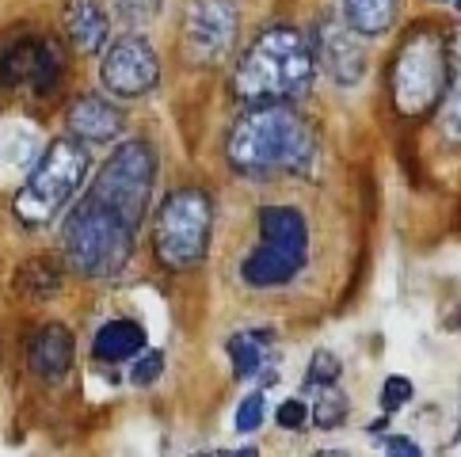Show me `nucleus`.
Listing matches in <instances>:
<instances>
[{"mask_svg": "<svg viewBox=\"0 0 461 457\" xmlns=\"http://www.w3.org/2000/svg\"><path fill=\"white\" fill-rule=\"evenodd\" d=\"M355 35L358 31L348 20H339V15H321V23H317L312 58H317V65L339 88H355L366 76V50L358 46Z\"/></svg>", "mask_w": 461, "mask_h": 457, "instance_id": "11", "label": "nucleus"}, {"mask_svg": "<svg viewBox=\"0 0 461 457\" xmlns=\"http://www.w3.org/2000/svg\"><path fill=\"white\" fill-rule=\"evenodd\" d=\"M438 130L442 138L461 141V31L447 39V92L438 100Z\"/></svg>", "mask_w": 461, "mask_h": 457, "instance_id": "19", "label": "nucleus"}, {"mask_svg": "<svg viewBox=\"0 0 461 457\" xmlns=\"http://www.w3.org/2000/svg\"><path fill=\"white\" fill-rule=\"evenodd\" d=\"M134 233L138 228L122 214L85 194L61 225V255L69 271L85 274V279H111L134 255Z\"/></svg>", "mask_w": 461, "mask_h": 457, "instance_id": "3", "label": "nucleus"}, {"mask_svg": "<svg viewBox=\"0 0 461 457\" xmlns=\"http://www.w3.org/2000/svg\"><path fill=\"white\" fill-rule=\"evenodd\" d=\"M15 290L27 293V298H54L61 290V267L46 255L27 259V264L15 271Z\"/></svg>", "mask_w": 461, "mask_h": 457, "instance_id": "21", "label": "nucleus"}, {"mask_svg": "<svg viewBox=\"0 0 461 457\" xmlns=\"http://www.w3.org/2000/svg\"><path fill=\"white\" fill-rule=\"evenodd\" d=\"M377 450L389 453V457H420V443H411L408 435H385L382 443H377Z\"/></svg>", "mask_w": 461, "mask_h": 457, "instance_id": "29", "label": "nucleus"}, {"mask_svg": "<svg viewBox=\"0 0 461 457\" xmlns=\"http://www.w3.org/2000/svg\"><path fill=\"white\" fill-rule=\"evenodd\" d=\"M111 8H114V20H119V23L145 27V23H153L160 15L164 0H111Z\"/></svg>", "mask_w": 461, "mask_h": 457, "instance_id": "23", "label": "nucleus"}, {"mask_svg": "<svg viewBox=\"0 0 461 457\" xmlns=\"http://www.w3.org/2000/svg\"><path fill=\"white\" fill-rule=\"evenodd\" d=\"M61 27L77 54H100L107 46V31H111L104 0H65Z\"/></svg>", "mask_w": 461, "mask_h": 457, "instance_id": "15", "label": "nucleus"}, {"mask_svg": "<svg viewBox=\"0 0 461 457\" xmlns=\"http://www.w3.org/2000/svg\"><path fill=\"white\" fill-rule=\"evenodd\" d=\"M343 20L366 39L385 35L397 20V0H343Z\"/></svg>", "mask_w": 461, "mask_h": 457, "instance_id": "20", "label": "nucleus"}, {"mask_svg": "<svg viewBox=\"0 0 461 457\" xmlns=\"http://www.w3.org/2000/svg\"><path fill=\"white\" fill-rule=\"evenodd\" d=\"M312 134L298 111L290 103H259L249 107L229 130L225 157L233 172L249 179H267V175H290L305 172L312 165Z\"/></svg>", "mask_w": 461, "mask_h": 457, "instance_id": "1", "label": "nucleus"}, {"mask_svg": "<svg viewBox=\"0 0 461 457\" xmlns=\"http://www.w3.org/2000/svg\"><path fill=\"white\" fill-rule=\"evenodd\" d=\"M450 4H454V8H457V12H461V0H450Z\"/></svg>", "mask_w": 461, "mask_h": 457, "instance_id": "30", "label": "nucleus"}, {"mask_svg": "<svg viewBox=\"0 0 461 457\" xmlns=\"http://www.w3.org/2000/svg\"><path fill=\"white\" fill-rule=\"evenodd\" d=\"M312 76H317L312 46L305 42L302 31L278 23L256 35V42L244 50L233 73V92L249 107L294 103L312 88Z\"/></svg>", "mask_w": 461, "mask_h": 457, "instance_id": "2", "label": "nucleus"}, {"mask_svg": "<svg viewBox=\"0 0 461 457\" xmlns=\"http://www.w3.org/2000/svg\"><path fill=\"white\" fill-rule=\"evenodd\" d=\"M259 233L267 244H278V248L309 252V225L302 218V210H294V206H263Z\"/></svg>", "mask_w": 461, "mask_h": 457, "instance_id": "17", "label": "nucleus"}, {"mask_svg": "<svg viewBox=\"0 0 461 457\" xmlns=\"http://www.w3.org/2000/svg\"><path fill=\"white\" fill-rule=\"evenodd\" d=\"M61 76V54L50 39L23 35L0 50V85L8 88H31V92H50Z\"/></svg>", "mask_w": 461, "mask_h": 457, "instance_id": "10", "label": "nucleus"}, {"mask_svg": "<svg viewBox=\"0 0 461 457\" xmlns=\"http://www.w3.org/2000/svg\"><path fill=\"white\" fill-rule=\"evenodd\" d=\"M237 4L233 0H187L184 4V54L191 65L213 69L233 54Z\"/></svg>", "mask_w": 461, "mask_h": 457, "instance_id": "8", "label": "nucleus"}, {"mask_svg": "<svg viewBox=\"0 0 461 457\" xmlns=\"http://www.w3.org/2000/svg\"><path fill=\"white\" fill-rule=\"evenodd\" d=\"M100 80H104V88L111 95H122V100L149 95L157 88V80H160V61H157V50L149 46V39L122 35L111 46H104Z\"/></svg>", "mask_w": 461, "mask_h": 457, "instance_id": "9", "label": "nucleus"}, {"mask_svg": "<svg viewBox=\"0 0 461 457\" xmlns=\"http://www.w3.org/2000/svg\"><path fill=\"white\" fill-rule=\"evenodd\" d=\"M27 366L42 381H61L73 366V332L65 324H42L27 343Z\"/></svg>", "mask_w": 461, "mask_h": 457, "instance_id": "14", "label": "nucleus"}, {"mask_svg": "<svg viewBox=\"0 0 461 457\" xmlns=\"http://www.w3.org/2000/svg\"><path fill=\"white\" fill-rule=\"evenodd\" d=\"M411 381L408 378H401V373H393V378H385L382 381V389H377V408H382L385 416H393V412H401V408L411 400Z\"/></svg>", "mask_w": 461, "mask_h": 457, "instance_id": "25", "label": "nucleus"}, {"mask_svg": "<svg viewBox=\"0 0 461 457\" xmlns=\"http://www.w3.org/2000/svg\"><path fill=\"white\" fill-rule=\"evenodd\" d=\"M309 252H294V248H278V244L263 240L259 248L240 264V279L256 286V290H267V286H286L302 274Z\"/></svg>", "mask_w": 461, "mask_h": 457, "instance_id": "13", "label": "nucleus"}, {"mask_svg": "<svg viewBox=\"0 0 461 457\" xmlns=\"http://www.w3.org/2000/svg\"><path fill=\"white\" fill-rule=\"evenodd\" d=\"M160 373H164V354L160 351L134 354V366H130V381H134V385H153Z\"/></svg>", "mask_w": 461, "mask_h": 457, "instance_id": "27", "label": "nucleus"}, {"mask_svg": "<svg viewBox=\"0 0 461 457\" xmlns=\"http://www.w3.org/2000/svg\"><path fill=\"white\" fill-rule=\"evenodd\" d=\"M271 343H275V328H244L233 332L225 343L229 366H233L237 378H256L263 373V363L271 358Z\"/></svg>", "mask_w": 461, "mask_h": 457, "instance_id": "16", "label": "nucleus"}, {"mask_svg": "<svg viewBox=\"0 0 461 457\" xmlns=\"http://www.w3.org/2000/svg\"><path fill=\"white\" fill-rule=\"evenodd\" d=\"M339 358L332 351H317L309 358V370H305V389H317V385H328V381H339Z\"/></svg>", "mask_w": 461, "mask_h": 457, "instance_id": "26", "label": "nucleus"}, {"mask_svg": "<svg viewBox=\"0 0 461 457\" xmlns=\"http://www.w3.org/2000/svg\"><path fill=\"white\" fill-rule=\"evenodd\" d=\"M210 228H213V202L206 191H172L157 210L153 248L157 259L168 271H191L199 267L210 252Z\"/></svg>", "mask_w": 461, "mask_h": 457, "instance_id": "5", "label": "nucleus"}, {"mask_svg": "<svg viewBox=\"0 0 461 457\" xmlns=\"http://www.w3.org/2000/svg\"><path fill=\"white\" fill-rule=\"evenodd\" d=\"M88 175V149L80 138H54L46 145V153L39 157V165L31 168L27 184L15 194V218L27 228H39L46 221H54L65 202L80 191Z\"/></svg>", "mask_w": 461, "mask_h": 457, "instance_id": "4", "label": "nucleus"}, {"mask_svg": "<svg viewBox=\"0 0 461 457\" xmlns=\"http://www.w3.org/2000/svg\"><path fill=\"white\" fill-rule=\"evenodd\" d=\"M157 184V153L149 141H122L114 145L111 157L104 160V168L95 172L88 194L111 206L114 214H122L134 228H141L145 210L153 199Z\"/></svg>", "mask_w": 461, "mask_h": 457, "instance_id": "6", "label": "nucleus"}, {"mask_svg": "<svg viewBox=\"0 0 461 457\" xmlns=\"http://www.w3.org/2000/svg\"><path fill=\"white\" fill-rule=\"evenodd\" d=\"M65 126L85 145H111L126 130V119L104 95H77L69 111H65Z\"/></svg>", "mask_w": 461, "mask_h": 457, "instance_id": "12", "label": "nucleus"}, {"mask_svg": "<svg viewBox=\"0 0 461 457\" xmlns=\"http://www.w3.org/2000/svg\"><path fill=\"white\" fill-rule=\"evenodd\" d=\"M442 4H450V0H442Z\"/></svg>", "mask_w": 461, "mask_h": 457, "instance_id": "31", "label": "nucleus"}, {"mask_svg": "<svg viewBox=\"0 0 461 457\" xmlns=\"http://www.w3.org/2000/svg\"><path fill=\"white\" fill-rule=\"evenodd\" d=\"M263 419H267V397H263V389L259 393H249L240 404H237V416H233V427L240 435H252L263 427Z\"/></svg>", "mask_w": 461, "mask_h": 457, "instance_id": "24", "label": "nucleus"}, {"mask_svg": "<svg viewBox=\"0 0 461 457\" xmlns=\"http://www.w3.org/2000/svg\"><path fill=\"white\" fill-rule=\"evenodd\" d=\"M442 92H447V39L435 31H416L393 65V103L401 114H423L438 107Z\"/></svg>", "mask_w": 461, "mask_h": 457, "instance_id": "7", "label": "nucleus"}, {"mask_svg": "<svg viewBox=\"0 0 461 457\" xmlns=\"http://www.w3.org/2000/svg\"><path fill=\"white\" fill-rule=\"evenodd\" d=\"M309 419L317 423L321 431H336L348 423V397L336 389V381L317 385V404L309 408Z\"/></svg>", "mask_w": 461, "mask_h": 457, "instance_id": "22", "label": "nucleus"}, {"mask_svg": "<svg viewBox=\"0 0 461 457\" xmlns=\"http://www.w3.org/2000/svg\"><path fill=\"white\" fill-rule=\"evenodd\" d=\"M275 423L283 431H302L309 423V408L302 400H283V404H278V412H275Z\"/></svg>", "mask_w": 461, "mask_h": 457, "instance_id": "28", "label": "nucleus"}, {"mask_svg": "<svg viewBox=\"0 0 461 457\" xmlns=\"http://www.w3.org/2000/svg\"><path fill=\"white\" fill-rule=\"evenodd\" d=\"M145 351V328L138 320H107L92 339V354L100 363H126Z\"/></svg>", "mask_w": 461, "mask_h": 457, "instance_id": "18", "label": "nucleus"}]
</instances>
